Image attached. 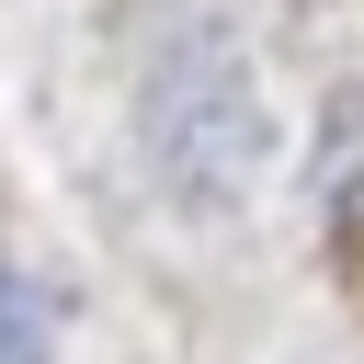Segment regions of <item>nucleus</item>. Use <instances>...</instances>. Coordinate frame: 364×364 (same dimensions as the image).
Masks as SVG:
<instances>
[{
  "label": "nucleus",
  "mask_w": 364,
  "mask_h": 364,
  "mask_svg": "<svg viewBox=\"0 0 364 364\" xmlns=\"http://www.w3.org/2000/svg\"><path fill=\"white\" fill-rule=\"evenodd\" d=\"M0 364H57V307L34 296V273L0 250Z\"/></svg>",
  "instance_id": "f257e3e1"
}]
</instances>
